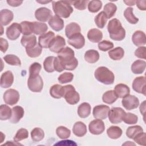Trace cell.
<instances>
[{"label":"cell","instance_id":"obj_60","mask_svg":"<svg viewBox=\"0 0 146 146\" xmlns=\"http://www.w3.org/2000/svg\"><path fill=\"white\" fill-rule=\"evenodd\" d=\"M145 102L144 101L140 105V111L141 114H143V115H144V113H145Z\"/></svg>","mask_w":146,"mask_h":146},{"label":"cell","instance_id":"obj_50","mask_svg":"<svg viewBox=\"0 0 146 146\" xmlns=\"http://www.w3.org/2000/svg\"><path fill=\"white\" fill-rule=\"evenodd\" d=\"M42 68L40 63L34 62L31 64L29 67V76H35L38 75Z\"/></svg>","mask_w":146,"mask_h":146},{"label":"cell","instance_id":"obj_3","mask_svg":"<svg viewBox=\"0 0 146 146\" xmlns=\"http://www.w3.org/2000/svg\"><path fill=\"white\" fill-rule=\"evenodd\" d=\"M52 9L55 14L59 17L67 18L73 12V8L71 6L72 1H52Z\"/></svg>","mask_w":146,"mask_h":146},{"label":"cell","instance_id":"obj_1","mask_svg":"<svg viewBox=\"0 0 146 146\" xmlns=\"http://www.w3.org/2000/svg\"><path fill=\"white\" fill-rule=\"evenodd\" d=\"M74 55V51L68 47H64L58 53L57 57L59 59L64 70H74L77 67L78 61Z\"/></svg>","mask_w":146,"mask_h":146},{"label":"cell","instance_id":"obj_32","mask_svg":"<svg viewBox=\"0 0 146 146\" xmlns=\"http://www.w3.org/2000/svg\"><path fill=\"white\" fill-rule=\"evenodd\" d=\"M124 55V51L120 47H116L108 51V55L110 58L114 60H119L122 59Z\"/></svg>","mask_w":146,"mask_h":146},{"label":"cell","instance_id":"obj_11","mask_svg":"<svg viewBox=\"0 0 146 146\" xmlns=\"http://www.w3.org/2000/svg\"><path fill=\"white\" fill-rule=\"evenodd\" d=\"M90 132L93 135H100L102 133L105 129L104 122L101 119H95L91 121L88 125Z\"/></svg>","mask_w":146,"mask_h":146},{"label":"cell","instance_id":"obj_6","mask_svg":"<svg viewBox=\"0 0 146 146\" xmlns=\"http://www.w3.org/2000/svg\"><path fill=\"white\" fill-rule=\"evenodd\" d=\"M125 113V111L120 107H112L110 110L108 114L109 120L112 124L120 123Z\"/></svg>","mask_w":146,"mask_h":146},{"label":"cell","instance_id":"obj_34","mask_svg":"<svg viewBox=\"0 0 146 146\" xmlns=\"http://www.w3.org/2000/svg\"><path fill=\"white\" fill-rule=\"evenodd\" d=\"M122 129L117 126H111L107 130L108 137L112 139H119L122 135Z\"/></svg>","mask_w":146,"mask_h":146},{"label":"cell","instance_id":"obj_63","mask_svg":"<svg viewBox=\"0 0 146 146\" xmlns=\"http://www.w3.org/2000/svg\"><path fill=\"white\" fill-rule=\"evenodd\" d=\"M128 144H128H131V145H135V144H134L133 143H131V142H129H129H127V143H124V144H123V145H124V144Z\"/></svg>","mask_w":146,"mask_h":146},{"label":"cell","instance_id":"obj_36","mask_svg":"<svg viewBox=\"0 0 146 146\" xmlns=\"http://www.w3.org/2000/svg\"><path fill=\"white\" fill-rule=\"evenodd\" d=\"M12 114V110L6 104H2L0 106V119L6 120L10 119Z\"/></svg>","mask_w":146,"mask_h":146},{"label":"cell","instance_id":"obj_52","mask_svg":"<svg viewBox=\"0 0 146 146\" xmlns=\"http://www.w3.org/2000/svg\"><path fill=\"white\" fill-rule=\"evenodd\" d=\"M113 47V43L108 40H104L101 41L98 44V48L102 51H107L111 50Z\"/></svg>","mask_w":146,"mask_h":146},{"label":"cell","instance_id":"obj_58","mask_svg":"<svg viewBox=\"0 0 146 146\" xmlns=\"http://www.w3.org/2000/svg\"><path fill=\"white\" fill-rule=\"evenodd\" d=\"M137 7L141 10H146V1L145 0H137L135 1Z\"/></svg>","mask_w":146,"mask_h":146},{"label":"cell","instance_id":"obj_21","mask_svg":"<svg viewBox=\"0 0 146 146\" xmlns=\"http://www.w3.org/2000/svg\"><path fill=\"white\" fill-rule=\"evenodd\" d=\"M132 40L136 46H144L146 43V37L145 33L140 30L136 31L132 35Z\"/></svg>","mask_w":146,"mask_h":146},{"label":"cell","instance_id":"obj_10","mask_svg":"<svg viewBox=\"0 0 146 146\" xmlns=\"http://www.w3.org/2000/svg\"><path fill=\"white\" fill-rule=\"evenodd\" d=\"M66 46V41L64 38L60 35H56L51 42L49 46V50L55 53H58Z\"/></svg>","mask_w":146,"mask_h":146},{"label":"cell","instance_id":"obj_22","mask_svg":"<svg viewBox=\"0 0 146 146\" xmlns=\"http://www.w3.org/2000/svg\"><path fill=\"white\" fill-rule=\"evenodd\" d=\"M22 45L25 47V48H31L34 47L37 44L36 38L35 35H23L21 40Z\"/></svg>","mask_w":146,"mask_h":146},{"label":"cell","instance_id":"obj_45","mask_svg":"<svg viewBox=\"0 0 146 146\" xmlns=\"http://www.w3.org/2000/svg\"><path fill=\"white\" fill-rule=\"evenodd\" d=\"M55 57L50 56L47 57L43 62V67L44 70L47 72H52L55 71L54 67V60Z\"/></svg>","mask_w":146,"mask_h":146},{"label":"cell","instance_id":"obj_47","mask_svg":"<svg viewBox=\"0 0 146 146\" xmlns=\"http://www.w3.org/2000/svg\"><path fill=\"white\" fill-rule=\"evenodd\" d=\"M102 7V2L100 1L94 0L89 1L88 3V9L91 13H96L99 11Z\"/></svg>","mask_w":146,"mask_h":146},{"label":"cell","instance_id":"obj_59","mask_svg":"<svg viewBox=\"0 0 146 146\" xmlns=\"http://www.w3.org/2000/svg\"><path fill=\"white\" fill-rule=\"evenodd\" d=\"M22 1H16V0H7V3L11 6L13 7H17L20 6L22 3Z\"/></svg>","mask_w":146,"mask_h":146},{"label":"cell","instance_id":"obj_8","mask_svg":"<svg viewBox=\"0 0 146 146\" xmlns=\"http://www.w3.org/2000/svg\"><path fill=\"white\" fill-rule=\"evenodd\" d=\"M19 94L15 89L10 88L6 91L3 94V100L6 104L13 106L18 103L19 100Z\"/></svg>","mask_w":146,"mask_h":146},{"label":"cell","instance_id":"obj_16","mask_svg":"<svg viewBox=\"0 0 146 146\" xmlns=\"http://www.w3.org/2000/svg\"><path fill=\"white\" fill-rule=\"evenodd\" d=\"M68 43L76 49H80L85 44V39L82 34L78 33L68 38Z\"/></svg>","mask_w":146,"mask_h":146},{"label":"cell","instance_id":"obj_17","mask_svg":"<svg viewBox=\"0 0 146 146\" xmlns=\"http://www.w3.org/2000/svg\"><path fill=\"white\" fill-rule=\"evenodd\" d=\"M14 82V75L11 71H6L3 72L1 77V87L6 88L11 86Z\"/></svg>","mask_w":146,"mask_h":146},{"label":"cell","instance_id":"obj_29","mask_svg":"<svg viewBox=\"0 0 146 146\" xmlns=\"http://www.w3.org/2000/svg\"><path fill=\"white\" fill-rule=\"evenodd\" d=\"M91 109V106L88 103H82L78 108V114L81 118L87 117L90 115Z\"/></svg>","mask_w":146,"mask_h":146},{"label":"cell","instance_id":"obj_41","mask_svg":"<svg viewBox=\"0 0 146 146\" xmlns=\"http://www.w3.org/2000/svg\"><path fill=\"white\" fill-rule=\"evenodd\" d=\"M117 10V6L113 3L110 2L107 3L103 9V11L106 14L108 19L112 18Z\"/></svg>","mask_w":146,"mask_h":146},{"label":"cell","instance_id":"obj_39","mask_svg":"<svg viewBox=\"0 0 146 146\" xmlns=\"http://www.w3.org/2000/svg\"><path fill=\"white\" fill-rule=\"evenodd\" d=\"M31 137L34 142L41 141L44 137V131L40 128H34L31 132Z\"/></svg>","mask_w":146,"mask_h":146},{"label":"cell","instance_id":"obj_62","mask_svg":"<svg viewBox=\"0 0 146 146\" xmlns=\"http://www.w3.org/2000/svg\"><path fill=\"white\" fill-rule=\"evenodd\" d=\"M37 2H39V3H48L50 2V1H36Z\"/></svg>","mask_w":146,"mask_h":146},{"label":"cell","instance_id":"obj_43","mask_svg":"<svg viewBox=\"0 0 146 146\" xmlns=\"http://www.w3.org/2000/svg\"><path fill=\"white\" fill-rule=\"evenodd\" d=\"M42 47L39 45V43L31 48H26V52L27 55L30 58H36L38 57L42 53Z\"/></svg>","mask_w":146,"mask_h":146},{"label":"cell","instance_id":"obj_55","mask_svg":"<svg viewBox=\"0 0 146 146\" xmlns=\"http://www.w3.org/2000/svg\"><path fill=\"white\" fill-rule=\"evenodd\" d=\"M135 55L139 58L145 59H146V47L141 46L137 48L135 51Z\"/></svg>","mask_w":146,"mask_h":146},{"label":"cell","instance_id":"obj_33","mask_svg":"<svg viewBox=\"0 0 146 146\" xmlns=\"http://www.w3.org/2000/svg\"><path fill=\"white\" fill-rule=\"evenodd\" d=\"M50 95L55 99H60L63 95V86L56 84L53 85L50 90Z\"/></svg>","mask_w":146,"mask_h":146},{"label":"cell","instance_id":"obj_30","mask_svg":"<svg viewBox=\"0 0 146 146\" xmlns=\"http://www.w3.org/2000/svg\"><path fill=\"white\" fill-rule=\"evenodd\" d=\"M33 33L41 35L45 34L48 30V27L46 23L35 21L33 22Z\"/></svg>","mask_w":146,"mask_h":146},{"label":"cell","instance_id":"obj_54","mask_svg":"<svg viewBox=\"0 0 146 146\" xmlns=\"http://www.w3.org/2000/svg\"><path fill=\"white\" fill-rule=\"evenodd\" d=\"M89 1H72V4L75 8L79 10H85L87 7V5Z\"/></svg>","mask_w":146,"mask_h":146},{"label":"cell","instance_id":"obj_35","mask_svg":"<svg viewBox=\"0 0 146 146\" xmlns=\"http://www.w3.org/2000/svg\"><path fill=\"white\" fill-rule=\"evenodd\" d=\"M118 98L115 94L114 91L110 90L104 92L102 96V100L104 103L111 104L113 103Z\"/></svg>","mask_w":146,"mask_h":146},{"label":"cell","instance_id":"obj_2","mask_svg":"<svg viewBox=\"0 0 146 146\" xmlns=\"http://www.w3.org/2000/svg\"><path fill=\"white\" fill-rule=\"evenodd\" d=\"M107 30L111 39L116 41H120L125 36V30L122 27L120 21L113 18L110 21L107 26Z\"/></svg>","mask_w":146,"mask_h":146},{"label":"cell","instance_id":"obj_27","mask_svg":"<svg viewBox=\"0 0 146 146\" xmlns=\"http://www.w3.org/2000/svg\"><path fill=\"white\" fill-rule=\"evenodd\" d=\"M80 26L75 22H71L68 24L65 28V34L68 38L75 34L80 33Z\"/></svg>","mask_w":146,"mask_h":146},{"label":"cell","instance_id":"obj_49","mask_svg":"<svg viewBox=\"0 0 146 146\" xmlns=\"http://www.w3.org/2000/svg\"><path fill=\"white\" fill-rule=\"evenodd\" d=\"M28 137H29L28 131L25 128H21L17 131V133L15 134L14 137V140L15 141V142H18L21 140L28 138Z\"/></svg>","mask_w":146,"mask_h":146},{"label":"cell","instance_id":"obj_24","mask_svg":"<svg viewBox=\"0 0 146 146\" xmlns=\"http://www.w3.org/2000/svg\"><path fill=\"white\" fill-rule=\"evenodd\" d=\"M114 92L117 98H123L129 94L130 89L126 84L120 83L115 86Z\"/></svg>","mask_w":146,"mask_h":146},{"label":"cell","instance_id":"obj_18","mask_svg":"<svg viewBox=\"0 0 146 146\" xmlns=\"http://www.w3.org/2000/svg\"><path fill=\"white\" fill-rule=\"evenodd\" d=\"M55 38V34L52 31H48L40 35L38 39L39 45L44 48H48L52 40Z\"/></svg>","mask_w":146,"mask_h":146},{"label":"cell","instance_id":"obj_31","mask_svg":"<svg viewBox=\"0 0 146 146\" xmlns=\"http://www.w3.org/2000/svg\"><path fill=\"white\" fill-rule=\"evenodd\" d=\"M84 59L90 63H96L99 59V54L98 51L95 50H89L84 54Z\"/></svg>","mask_w":146,"mask_h":146},{"label":"cell","instance_id":"obj_25","mask_svg":"<svg viewBox=\"0 0 146 146\" xmlns=\"http://www.w3.org/2000/svg\"><path fill=\"white\" fill-rule=\"evenodd\" d=\"M87 127L86 124L82 121L76 122L72 128L73 133L78 137H82L87 133Z\"/></svg>","mask_w":146,"mask_h":146},{"label":"cell","instance_id":"obj_13","mask_svg":"<svg viewBox=\"0 0 146 146\" xmlns=\"http://www.w3.org/2000/svg\"><path fill=\"white\" fill-rule=\"evenodd\" d=\"M21 33V27L20 24L13 23L6 29V36L11 40H16L19 38Z\"/></svg>","mask_w":146,"mask_h":146},{"label":"cell","instance_id":"obj_15","mask_svg":"<svg viewBox=\"0 0 146 146\" xmlns=\"http://www.w3.org/2000/svg\"><path fill=\"white\" fill-rule=\"evenodd\" d=\"M35 17L39 21L46 22L47 21H49L52 17V12L47 7H40L35 11Z\"/></svg>","mask_w":146,"mask_h":146},{"label":"cell","instance_id":"obj_44","mask_svg":"<svg viewBox=\"0 0 146 146\" xmlns=\"http://www.w3.org/2000/svg\"><path fill=\"white\" fill-rule=\"evenodd\" d=\"M4 60L8 64L11 66H21V62L19 58L13 54H7L3 56Z\"/></svg>","mask_w":146,"mask_h":146},{"label":"cell","instance_id":"obj_28","mask_svg":"<svg viewBox=\"0 0 146 146\" xmlns=\"http://www.w3.org/2000/svg\"><path fill=\"white\" fill-rule=\"evenodd\" d=\"M146 67V62L143 60H137L131 65V71L135 74H142Z\"/></svg>","mask_w":146,"mask_h":146},{"label":"cell","instance_id":"obj_38","mask_svg":"<svg viewBox=\"0 0 146 146\" xmlns=\"http://www.w3.org/2000/svg\"><path fill=\"white\" fill-rule=\"evenodd\" d=\"M143 132V129L140 125L131 126L127 129L126 135L128 138L133 139L137 134Z\"/></svg>","mask_w":146,"mask_h":146},{"label":"cell","instance_id":"obj_42","mask_svg":"<svg viewBox=\"0 0 146 146\" xmlns=\"http://www.w3.org/2000/svg\"><path fill=\"white\" fill-rule=\"evenodd\" d=\"M21 33L23 35H29L33 33V22L29 21H23L20 24Z\"/></svg>","mask_w":146,"mask_h":146},{"label":"cell","instance_id":"obj_37","mask_svg":"<svg viewBox=\"0 0 146 146\" xmlns=\"http://www.w3.org/2000/svg\"><path fill=\"white\" fill-rule=\"evenodd\" d=\"M107 19L108 18L106 14L103 11H102L95 17L94 21L98 27L103 29L105 26L107 22Z\"/></svg>","mask_w":146,"mask_h":146},{"label":"cell","instance_id":"obj_46","mask_svg":"<svg viewBox=\"0 0 146 146\" xmlns=\"http://www.w3.org/2000/svg\"><path fill=\"white\" fill-rule=\"evenodd\" d=\"M56 133L58 136L62 139H66L71 135L70 130L64 126L58 127L56 129Z\"/></svg>","mask_w":146,"mask_h":146},{"label":"cell","instance_id":"obj_9","mask_svg":"<svg viewBox=\"0 0 146 146\" xmlns=\"http://www.w3.org/2000/svg\"><path fill=\"white\" fill-rule=\"evenodd\" d=\"M121 103L126 110H131L137 108L139 105V100L135 96L129 94L123 98Z\"/></svg>","mask_w":146,"mask_h":146},{"label":"cell","instance_id":"obj_26","mask_svg":"<svg viewBox=\"0 0 146 146\" xmlns=\"http://www.w3.org/2000/svg\"><path fill=\"white\" fill-rule=\"evenodd\" d=\"M87 38L90 41L93 43H98L103 38V34L99 29H90L87 33Z\"/></svg>","mask_w":146,"mask_h":146},{"label":"cell","instance_id":"obj_12","mask_svg":"<svg viewBox=\"0 0 146 146\" xmlns=\"http://www.w3.org/2000/svg\"><path fill=\"white\" fill-rule=\"evenodd\" d=\"M146 79L145 76L136 77L133 81L132 88L136 92L146 95Z\"/></svg>","mask_w":146,"mask_h":146},{"label":"cell","instance_id":"obj_61","mask_svg":"<svg viewBox=\"0 0 146 146\" xmlns=\"http://www.w3.org/2000/svg\"><path fill=\"white\" fill-rule=\"evenodd\" d=\"M124 2L128 6H133L135 3V1H124Z\"/></svg>","mask_w":146,"mask_h":146},{"label":"cell","instance_id":"obj_19","mask_svg":"<svg viewBox=\"0 0 146 146\" xmlns=\"http://www.w3.org/2000/svg\"><path fill=\"white\" fill-rule=\"evenodd\" d=\"M48 25L52 30L56 31H59L64 27L63 19L57 15H54L50 18L48 21Z\"/></svg>","mask_w":146,"mask_h":146},{"label":"cell","instance_id":"obj_57","mask_svg":"<svg viewBox=\"0 0 146 146\" xmlns=\"http://www.w3.org/2000/svg\"><path fill=\"white\" fill-rule=\"evenodd\" d=\"M9 47V44L6 39L1 38H0V47H1V51L5 53L6 50H7Z\"/></svg>","mask_w":146,"mask_h":146},{"label":"cell","instance_id":"obj_4","mask_svg":"<svg viewBox=\"0 0 146 146\" xmlns=\"http://www.w3.org/2000/svg\"><path fill=\"white\" fill-rule=\"evenodd\" d=\"M94 76L99 82L106 85L112 84L114 82L115 76L113 73L104 66L97 68L95 71Z\"/></svg>","mask_w":146,"mask_h":146},{"label":"cell","instance_id":"obj_40","mask_svg":"<svg viewBox=\"0 0 146 146\" xmlns=\"http://www.w3.org/2000/svg\"><path fill=\"white\" fill-rule=\"evenodd\" d=\"M124 16L126 20L131 24H136L139 21V19L133 14L132 7H128L124 10Z\"/></svg>","mask_w":146,"mask_h":146},{"label":"cell","instance_id":"obj_53","mask_svg":"<svg viewBox=\"0 0 146 146\" xmlns=\"http://www.w3.org/2000/svg\"><path fill=\"white\" fill-rule=\"evenodd\" d=\"M133 139L134 141L139 145H146V133L144 132L137 134Z\"/></svg>","mask_w":146,"mask_h":146},{"label":"cell","instance_id":"obj_20","mask_svg":"<svg viewBox=\"0 0 146 146\" xmlns=\"http://www.w3.org/2000/svg\"><path fill=\"white\" fill-rule=\"evenodd\" d=\"M24 116V110L23 108L19 106L14 107L12 108V114L10 119V121L16 124L19 121V120Z\"/></svg>","mask_w":146,"mask_h":146},{"label":"cell","instance_id":"obj_51","mask_svg":"<svg viewBox=\"0 0 146 146\" xmlns=\"http://www.w3.org/2000/svg\"><path fill=\"white\" fill-rule=\"evenodd\" d=\"M123 121L128 124H135L137 123L138 121V117L137 116L132 113H125L123 119Z\"/></svg>","mask_w":146,"mask_h":146},{"label":"cell","instance_id":"obj_23","mask_svg":"<svg viewBox=\"0 0 146 146\" xmlns=\"http://www.w3.org/2000/svg\"><path fill=\"white\" fill-rule=\"evenodd\" d=\"M14 18L13 13L8 9H3L0 11V22L2 26L9 25Z\"/></svg>","mask_w":146,"mask_h":146},{"label":"cell","instance_id":"obj_5","mask_svg":"<svg viewBox=\"0 0 146 146\" xmlns=\"http://www.w3.org/2000/svg\"><path fill=\"white\" fill-rule=\"evenodd\" d=\"M67 103L74 105L78 103L80 100V96L76 91L74 87L71 84H68L63 86V95Z\"/></svg>","mask_w":146,"mask_h":146},{"label":"cell","instance_id":"obj_7","mask_svg":"<svg viewBox=\"0 0 146 146\" xmlns=\"http://www.w3.org/2000/svg\"><path fill=\"white\" fill-rule=\"evenodd\" d=\"M27 86L29 90L32 92H39L43 89V79L39 75L35 76H29L27 81Z\"/></svg>","mask_w":146,"mask_h":146},{"label":"cell","instance_id":"obj_14","mask_svg":"<svg viewBox=\"0 0 146 146\" xmlns=\"http://www.w3.org/2000/svg\"><path fill=\"white\" fill-rule=\"evenodd\" d=\"M110 107L106 105H98L94 107L92 111V114L95 119H106L108 117V114L110 111Z\"/></svg>","mask_w":146,"mask_h":146},{"label":"cell","instance_id":"obj_48","mask_svg":"<svg viewBox=\"0 0 146 146\" xmlns=\"http://www.w3.org/2000/svg\"><path fill=\"white\" fill-rule=\"evenodd\" d=\"M74 78V75L71 72H66L60 75L58 78L59 82L61 84H64L71 82Z\"/></svg>","mask_w":146,"mask_h":146},{"label":"cell","instance_id":"obj_56","mask_svg":"<svg viewBox=\"0 0 146 146\" xmlns=\"http://www.w3.org/2000/svg\"><path fill=\"white\" fill-rule=\"evenodd\" d=\"M54 67L55 71L59 72H62L64 70L62 66L61 62L58 57H55V59L54 60Z\"/></svg>","mask_w":146,"mask_h":146}]
</instances>
